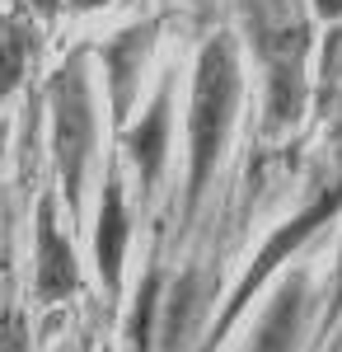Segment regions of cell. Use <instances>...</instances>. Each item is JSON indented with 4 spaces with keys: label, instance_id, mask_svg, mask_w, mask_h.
<instances>
[{
    "label": "cell",
    "instance_id": "obj_1",
    "mask_svg": "<svg viewBox=\"0 0 342 352\" xmlns=\"http://www.w3.org/2000/svg\"><path fill=\"white\" fill-rule=\"evenodd\" d=\"M239 109V56L230 38H207L192 76V104H187V212L202 202L216 164L225 155L230 122Z\"/></svg>",
    "mask_w": 342,
    "mask_h": 352
},
{
    "label": "cell",
    "instance_id": "obj_2",
    "mask_svg": "<svg viewBox=\"0 0 342 352\" xmlns=\"http://www.w3.org/2000/svg\"><path fill=\"white\" fill-rule=\"evenodd\" d=\"M249 28L258 61L267 66V113L272 127H286L300 118L305 104V52L310 28L300 14V0H249Z\"/></svg>",
    "mask_w": 342,
    "mask_h": 352
},
{
    "label": "cell",
    "instance_id": "obj_3",
    "mask_svg": "<svg viewBox=\"0 0 342 352\" xmlns=\"http://www.w3.org/2000/svg\"><path fill=\"white\" fill-rule=\"evenodd\" d=\"M47 104H52V151H56L61 192H66V207L80 212L84 169H89V155H94V99H89V80H84L80 61H66L56 71Z\"/></svg>",
    "mask_w": 342,
    "mask_h": 352
},
{
    "label": "cell",
    "instance_id": "obj_4",
    "mask_svg": "<svg viewBox=\"0 0 342 352\" xmlns=\"http://www.w3.org/2000/svg\"><path fill=\"white\" fill-rule=\"evenodd\" d=\"M338 212H342V179H338V184H328V188H319L315 202H310L305 212H295V217H290L286 226H282V230L267 240V249H258V258H253V263H249V272L239 277L235 296H230V305L220 310V320H216V329H211V338H207V348H202V352H216V343H220V338L235 329V320L249 310V300L258 296V287H263L267 277L282 268V263H286V258H290V254H295L305 240H315L319 226H323V221H333Z\"/></svg>",
    "mask_w": 342,
    "mask_h": 352
},
{
    "label": "cell",
    "instance_id": "obj_5",
    "mask_svg": "<svg viewBox=\"0 0 342 352\" xmlns=\"http://www.w3.org/2000/svg\"><path fill=\"white\" fill-rule=\"evenodd\" d=\"M33 296L43 305H56V300L76 296L80 292V268H76V249L61 235L56 226V197L47 192L38 202V254H33Z\"/></svg>",
    "mask_w": 342,
    "mask_h": 352
},
{
    "label": "cell",
    "instance_id": "obj_6",
    "mask_svg": "<svg viewBox=\"0 0 342 352\" xmlns=\"http://www.w3.org/2000/svg\"><path fill=\"white\" fill-rule=\"evenodd\" d=\"M127 240H132V226H127V188H122V174L108 169L104 197H99V226H94V258H99V282H104V292L113 300L122 292Z\"/></svg>",
    "mask_w": 342,
    "mask_h": 352
},
{
    "label": "cell",
    "instance_id": "obj_7",
    "mask_svg": "<svg viewBox=\"0 0 342 352\" xmlns=\"http://www.w3.org/2000/svg\"><path fill=\"white\" fill-rule=\"evenodd\" d=\"M300 338H305V277L286 272L282 287L272 292L263 324L253 329L249 352H300Z\"/></svg>",
    "mask_w": 342,
    "mask_h": 352
},
{
    "label": "cell",
    "instance_id": "obj_8",
    "mask_svg": "<svg viewBox=\"0 0 342 352\" xmlns=\"http://www.w3.org/2000/svg\"><path fill=\"white\" fill-rule=\"evenodd\" d=\"M127 155L141 174V188L150 192L164 174V155H169V89H159L150 113L127 132Z\"/></svg>",
    "mask_w": 342,
    "mask_h": 352
},
{
    "label": "cell",
    "instance_id": "obj_9",
    "mask_svg": "<svg viewBox=\"0 0 342 352\" xmlns=\"http://www.w3.org/2000/svg\"><path fill=\"white\" fill-rule=\"evenodd\" d=\"M164 305H169V315H164V324H159V338H164L159 352H183V343H192L187 329H192L197 310H202V287H197V277H179Z\"/></svg>",
    "mask_w": 342,
    "mask_h": 352
},
{
    "label": "cell",
    "instance_id": "obj_10",
    "mask_svg": "<svg viewBox=\"0 0 342 352\" xmlns=\"http://www.w3.org/2000/svg\"><path fill=\"white\" fill-rule=\"evenodd\" d=\"M159 305H164V277L150 268V272H146V282H141V292H136L132 324H127V343H132V352H155V338H159Z\"/></svg>",
    "mask_w": 342,
    "mask_h": 352
},
{
    "label": "cell",
    "instance_id": "obj_11",
    "mask_svg": "<svg viewBox=\"0 0 342 352\" xmlns=\"http://www.w3.org/2000/svg\"><path fill=\"white\" fill-rule=\"evenodd\" d=\"M155 43V28H136L127 38H117L108 47V71H113V85H117V109L132 104V89H136V71L146 61V47Z\"/></svg>",
    "mask_w": 342,
    "mask_h": 352
},
{
    "label": "cell",
    "instance_id": "obj_12",
    "mask_svg": "<svg viewBox=\"0 0 342 352\" xmlns=\"http://www.w3.org/2000/svg\"><path fill=\"white\" fill-rule=\"evenodd\" d=\"M24 56H28L24 28H19V24H0V89H10V85L19 80Z\"/></svg>",
    "mask_w": 342,
    "mask_h": 352
},
{
    "label": "cell",
    "instance_id": "obj_13",
    "mask_svg": "<svg viewBox=\"0 0 342 352\" xmlns=\"http://www.w3.org/2000/svg\"><path fill=\"white\" fill-rule=\"evenodd\" d=\"M0 352H28V324L14 305H5L0 315Z\"/></svg>",
    "mask_w": 342,
    "mask_h": 352
},
{
    "label": "cell",
    "instance_id": "obj_14",
    "mask_svg": "<svg viewBox=\"0 0 342 352\" xmlns=\"http://www.w3.org/2000/svg\"><path fill=\"white\" fill-rule=\"evenodd\" d=\"M319 19H342V0H315Z\"/></svg>",
    "mask_w": 342,
    "mask_h": 352
},
{
    "label": "cell",
    "instance_id": "obj_15",
    "mask_svg": "<svg viewBox=\"0 0 342 352\" xmlns=\"http://www.w3.org/2000/svg\"><path fill=\"white\" fill-rule=\"evenodd\" d=\"M338 136H342V118H338Z\"/></svg>",
    "mask_w": 342,
    "mask_h": 352
}]
</instances>
